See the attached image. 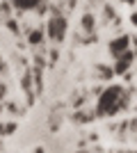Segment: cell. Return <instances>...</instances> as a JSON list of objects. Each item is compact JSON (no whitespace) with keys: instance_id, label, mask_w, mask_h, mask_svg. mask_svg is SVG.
Segmentation results:
<instances>
[{"instance_id":"obj_10","label":"cell","mask_w":137,"mask_h":153,"mask_svg":"<svg viewBox=\"0 0 137 153\" xmlns=\"http://www.w3.org/2000/svg\"><path fill=\"white\" fill-rule=\"evenodd\" d=\"M16 130V123H0V137L2 135H12Z\"/></svg>"},{"instance_id":"obj_1","label":"cell","mask_w":137,"mask_h":153,"mask_svg":"<svg viewBox=\"0 0 137 153\" xmlns=\"http://www.w3.org/2000/svg\"><path fill=\"white\" fill-rule=\"evenodd\" d=\"M124 87L119 85H110L98 94V103H96V117H112L121 110V98H124Z\"/></svg>"},{"instance_id":"obj_14","label":"cell","mask_w":137,"mask_h":153,"mask_svg":"<svg viewBox=\"0 0 137 153\" xmlns=\"http://www.w3.org/2000/svg\"><path fill=\"white\" fill-rule=\"evenodd\" d=\"M130 126H133V128H135V137H137V119H135V121H133V123H130Z\"/></svg>"},{"instance_id":"obj_4","label":"cell","mask_w":137,"mask_h":153,"mask_svg":"<svg viewBox=\"0 0 137 153\" xmlns=\"http://www.w3.org/2000/svg\"><path fill=\"white\" fill-rule=\"evenodd\" d=\"M133 59H135L133 51H126L124 55H119V57H117V64H114V76H124V73H128Z\"/></svg>"},{"instance_id":"obj_7","label":"cell","mask_w":137,"mask_h":153,"mask_svg":"<svg viewBox=\"0 0 137 153\" xmlns=\"http://www.w3.org/2000/svg\"><path fill=\"white\" fill-rule=\"evenodd\" d=\"M96 78H101V80H110V78H114V69H110V66H103V64H98L96 66Z\"/></svg>"},{"instance_id":"obj_2","label":"cell","mask_w":137,"mask_h":153,"mask_svg":"<svg viewBox=\"0 0 137 153\" xmlns=\"http://www.w3.org/2000/svg\"><path fill=\"white\" fill-rule=\"evenodd\" d=\"M46 34H48V39H53L55 44H59V41L64 39V34H66V19L62 16V14H53L50 19H48V23H46Z\"/></svg>"},{"instance_id":"obj_6","label":"cell","mask_w":137,"mask_h":153,"mask_svg":"<svg viewBox=\"0 0 137 153\" xmlns=\"http://www.w3.org/2000/svg\"><path fill=\"white\" fill-rule=\"evenodd\" d=\"M44 34H46V32L41 30V27L30 30V32H27V44H30V46H39L41 41H44Z\"/></svg>"},{"instance_id":"obj_11","label":"cell","mask_w":137,"mask_h":153,"mask_svg":"<svg viewBox=\"0 0 137 153\" xmlns=\"http://www.w3.org/2000/svg\"><path fill=\"white\" fill-rule=\"evenodd\" d=\"M5 94H7V87H5V85H2V80H0V101L5 98Z\"/></svg>"},{"instance_id":"obj_12","label":"cell","mask_w":137,"mask_h":153,"mask_svg":"<svg viewBox=\"0 0 137 153\" xmlns=\"http://www.w3.org/2000/svg\"><path fill=\"white\" fill-rule=\"evenodd\" d=\"M0 76H7V66H5V62H2V57H0Z\"/></svg>"},{"instance_id":"obj_3","label":"cell","mask_w":137,"mask_h":153,"mask_svg":"<svg viewBox=\"0 0 137 153\" xmlns=\"http://www.w3.org/2000/svg\"><path fill=\"white\" fill-rule=\"evenodd\" d=\"M107 48H110L112 57H119V55H124L126 51H130V37H128V34H121V37L112 39Z\"/></svg>"},{"instance_id":"obj_8","label":"cell","mask_w":137,"mask_h":153,"mask_svg":"<svg viewBox=\"0 0 137 153\" xmlns=\"http://www.w3.org/2000/svg\"><path fill=\"white\" fill-rule=\"evenodd\" d=\"M80 25H82V30L91 32V30H94V16H91V14H85V16H82V23H80Z\"/></svg>"},{"instance_id":"obj_5","label":"cell","mask_w":137,"mask_h":153,"mask_svg":"<svg viewBox=\"0 0 137 153\" xmlns=\"http://www.w3.org/2000/svg\"><path fill=\"white\" fill-rule=\"evenodd\" d=\"M9 2H12V7L19 9V12H32V9L39 7L41 0H9Z\"/></svg>"},{"instance_id":"obj_16","label":"cell","mask_w":137,"mask_h":153,"mask_svg":"<svg viewBox=\"0 0 137 153\" xmlns=\"http://www.w3.org/2000/svg\"><path fill=\"white\" fill-rule=\"evenodd\" d=\"M0 110H2V108H0Z\"/></svg>"},{"instance_id":"obj_15","label":"cell","mask_w":137,"mask_h":153,"mask_svg":"<svg viewBox=\"0 0 137 153\" xmlns=\"http://www.w3.org/2000/svg\"><path fill=\"white\" fill-rule=\"evenodd\" d=\"M126 5H135V0H124Z\"/></svg>"},{"instance_id":"obj_13","label":"cell","mask_w":137,"mask_h":153,"mask_svg":"<svg viewBox=\"0 0 137 153\" xmlns=\"http://www.w3.org/2000/svg\"><path fill=\"white\" fill-rule=\"evenodd\" d=\"M130 21H133V25L137 27V12H135V14H133V16H130Z\"/></svg>"},{"instance_id":"obj_9","label":"cell","mask_w":137,"mask_h":153,"mask_svg":"<svg viewBox=\"0 0 137 153\" xmlns=\"http://www.w3.org/2000/svg\"><path fill=\"white\" fill-rule=\"evenodd\" d=\"M96 114H85V110H80L78 114H73V121H78V123H85V121H91Z\"/></svg>"}]
</instances>
